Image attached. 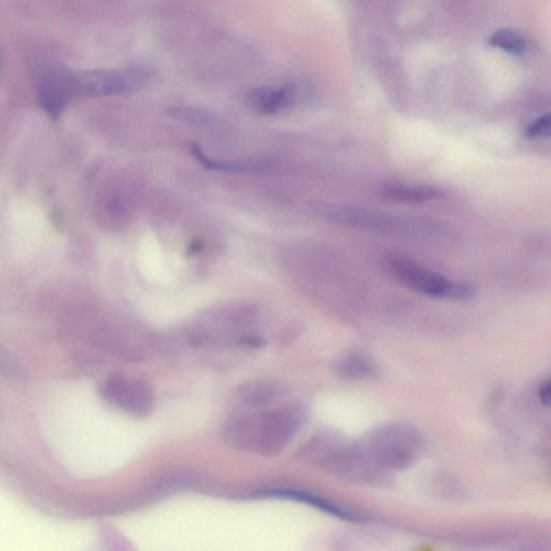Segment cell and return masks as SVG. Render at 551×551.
I'll return each instance as SVG.
<instances>
[{
	"label": "cell",
	"mask_w": 551,
	"mask_h": 551,
	"mask_svg": "<svg viewBox=\"0 0 551 551\" xmlns=\"http://www.w3.org/2000/svg\"><path fill=\"white\" fill-rule=\"evenodd\" d=\"M305 417V409L298 403L239 409L225 422L223 439L232 448L274 457L292 442Z\"/></svg>",
	"instance_id": "1"
},
{
	"label": "cell",
	"mask_w": 551,
	"mask_h": 551,
	"mask_svg": "<svg viewBox=\"0 0 551 551\" xmlns=\"http://www.w3.org/2000/svg\"><path fill=\"white\" fill-rule=\"evenodd\" d=\"M390 271L404 286L430 298L463 302L475 296L473 287L451 281L412 261L394 259L390 262Z\"/></svg>",
	"instance_id": "2"
},
{
	"label": "cell",
	"mask_w": 551,
	"mask_h": 551,
	"mask_svg": "<svg viewBox=\"0 0 551 551\" xmlns=\"http://www.w3.org/2000/svg\"><path fill=\"white\" fill-rule=\"evenodd\" d=\"M147 79L148 75L138 69H94L74 72V95L75 98L129 95L141 88Z\"/></svg>",
	"instance_id": "3"
},
{
	"label": "cell",
	"mask_w": 551,
	"mask_h": 551,
	"mask_svg": "<svg viewBox=\"0 0 551 551\" xmlns=\"http://www.w3.org/2000/svg\"><path fill=\"white\" fill-rule=\"evenodd\" d=\"M102 398L120 411L135 417L153 412L155 393L143 379L122 374L110 375L101 386Z\"/></svg>",
	"instance_id": "4"
},
{
	"label": "cell",
	"mask_w": 551,
	"mask_h": 551,
	"mask_svg": "<svg viewBox=\"0 0 551 551\" xmlns=\"http://www.w3.org/2000/svg\"><path fill=\"white\" fill-rule=\"evenodd\" d=\"M72 69L50 66L42 72L38 82L39 104L52 120L62 116L66 106L75 100Z\"/></svg>",
	"instance_id": "5"
},
{
	"label": "cell",
	"mask_w": 551,
	"mask_h": 551,
	"mask_svg": "<svg viewBox=\"0 0 551 551\" xmlns=\"http://www.w3.org/2000/svg\"><path fill=\"white\" fill-rule=\"evenodd\" d=\"M312 91L303 82H290L278 88H259L245 97V105L261 115H273L280 111L306 103Z\"/></svg>",
	"instance_id": "6"
},
{
	"label": "cell",
	"mask_w": 551,
	"mask_h": 551,
	"mask_svg": "<svg viewBox=\"0 0 551 551\" xmlns=\"http://www.w3.org/2000/svg\"><path fill=\"white\" fill-rule=\"evenodd\" d=\"M313 208L324 218L356 228L386 232L400 229L398 221L370 210L330 203H315Z\"/></svg>",
	"instance_id": "7"
},
{
	"label": "cell",
	"mask_w": 551,
	"mask_h": 551,
	"mask_svg": "<svg viewBox=\"0 0 551 551\" xmlns=\"http://www.w3.org/2000/svg\"><path fill=\"white\" fill-rule=\"evenodd\" d=\"M190 151L193 158L203 167L209 169V171L244 175H266L272 173L275 169L274 163L268 160L221 162L210 159L200 146L194 144L191 145Z\"/></svg>",
	"instance_id": "8"
},
{
	"label": "cell",
	"mask_w": 551,
	"mask_h": 551,
	"mask_svg": "<svg viewBox=\"0 0 551 551\" xmlns=\"http://www.w3.org/2000/svg\"><path fill=\"white\" fill-rule=\"evenodd\" d=\"M284 394V389L271 381H251L237 390L235 400L239 409H260L275 405Z\"/></svg>",
	"instance_id": "9"
},
{
	"label": "cell",
	"mask_w": 551,
	"mask_h": 551,
	"mask_svg": "<svg viewBox=\"0 0 551 551\" xmlns=\"http://www.w3.org/2000/svg\"><path fill=\"white\" fill-rule=\"evenodd\" d=\"M386 199L406 203H426L443 199L446 193L430 186H408L392 183L383 190Z\"/></svg>",
	"instance_id": "10"
},
{
	"label": "cell",
	"mask_w": 551,
	"mask_h": 551,
	"mask_svg": "<svg viewBox=\"0 0 551 551\" xmlns=\"http://www.w3.org/2000/svg\"><path fill=\"white\" fill-rule=\"evenodd\" d=\"M267 496L300 501L310 506H314L318 508V510L324 513L330 514L334 517L341 518L347 521L361 522L364 520L363 517L356 515L355 513H350L348 511H345L344 508L339 507L327 500L321 499L319 497L313 496V494H308L302 491H292V490H273L272 491L271 490V491H267Z\"/></svg>",
	"instance_id": "11"
},
{
	"label": "cell",
	"mask_w": 551,
	"mask_h": 551,
	"mask_svg": "<svg viewBox=\"0 0 551 551\" xmlns=\"http://www.w3.org/2000/svg\"><path fill=\"white\" fill-rule=\"evenodd\" d=\"M168 115L172 118L190 123L195 126L207 127V129H216L220 126V120L206 110L189 107H172L168 110Z\"/></svg>",
	"instance_id": "12"
},
{
	"label": "cell",
	"mask_w": 551,
	"mask_h": 551,
	"mask_svg": "<svg viewBox=\"0 0 551 551\" xmlns=\"http://www.w3.org/2000/svg\"><path fill=\"white\" fill-rule=\"evenodd\" d=\"M490 45L505 52L521 54L526 50V41L511 28H502L494 33L490 39Z\"/></svg>",
	"instance_id": "13"
},
{
	"label": "cell",
	"mask_w": 551,
	"mask_h": 551,
	"mask_svg": "<svg viewBox=\"0 0 551 551\" xmlns=\"http://www.w3.org/2000/svg\"><path fill=\"white\" fill-rule=\"evenodd\" d=\"M551 118L549 113L532 122L526 130V136L529 138H542L550 133Z\"/></svg>",
	"instance_id": "14"
},
{
	"label": "cell",
	"mask_w": 551,
	"mask_h": 551,
	"mask_svg": "<svg viewBox=\"0 0 551 551\" xmlns=\"http://www.w3.org/2000/svg\"><path fill=\"white\" fill-rule=\"evenodd\" d=\"M539 397L545 406L550 404V381L546 380L542 383L539 390Z\"/></svg>",
	"instance_id": "15"
},
{
	"label": "cell",
	"mask_w": 551,
	"mask_h": 551,
	"mask_svg": "<svg viewBox=\"0 0 551 551\" xmlns=\"http://www.w3.org/2000/svg\"><path fill=\"white\" fill-rule=\"evenodd\" d=\"M203 246L202 243L199 242V240H195V242L192 243L190 246L188 252L190 254H197L202 250Z\"/></svg>",
	"instance_id": "16"
},
{
	"label": "cell",
	"mask_w": 551,
	"mask_h": 551,
	"mask_svg": "<svg viewBox=\"0 0 551 551\" xmlns=\"http://www.w3.org/2000/svg\"><path fill=\"white\" fill-rule=\"evenodd\" d=\"M2 63H3V53H2V49H0V69H2Z\"/></svg>",
	"instance_id": "17"
}]
</instances>
